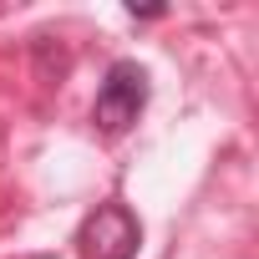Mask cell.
<instances>
[{
	"instance_id": "6da1fadb",
	"label": "cell",
	"mask_w": 259,
	"mask_h": 259,
	"mask_svg": "<svg viewBox=\"0 0 259 259\" xmlns=\"http://www.w3.org/2000/svg\"><path fill=\"white\" fill-rule=\"evenodd\" d=\"M143 107H148V71L138 61H112L102 87H97V107H92L97 127L107 138H122L143 117Z\"/></svg>"
},
{
	"instance_id": "7a4b0ae2",
	"label": "cell",
	"mask_w": 259,
	"mask_h": 259,
	"mask_svg": "<svg viewBox=\"0 0 259 259\" xmlns=\"http://www.w3.org/2000/svg\"><path fill=\"white\" fill-rule=\"evenodd\" d=\"M138 244H143V229L122 203H102L81 224V254L87 259H133Z\"/></svg>"
}]
</instances>
